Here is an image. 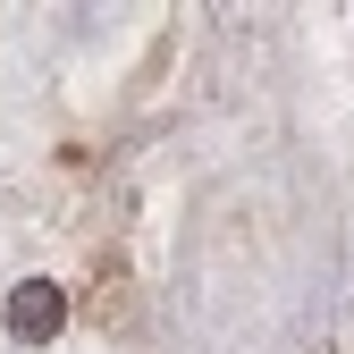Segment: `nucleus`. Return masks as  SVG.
I'll return each instance as SVG.
<instances>
[{"instance_id": "obj_1", "label": "nucleus", "mask_w": 354, "mask_h": 354, "mask_svg": "<svg viewBox=\"0 0 354 354\" xmlns=\"http://www.w3.org/2000/svg\"><path fill=\"white\" fill-rule=\"evenodd\" d=\"M59 321H68V295H59L51 279H17V287H9V329H17V337H51Z\"/></svg>"}]
</instances>
